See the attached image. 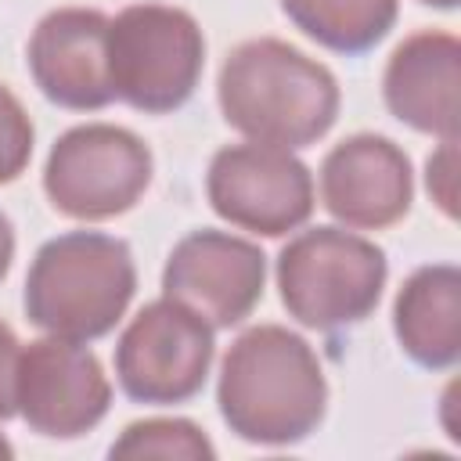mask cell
Segmentation results:
<instances>
[{
    "label": "cell",
    "mask_w": 461,
    "mask_h": 461,
    "mask_svg": "<svg viewBox=\"0 0 461 461\" xmlns=\"http://www.w3.org/2000/svg\"><path fill=\"white\" fill-rule=\"evenodd\" d=\"M216 403L238 439L256 447H292L324 421V367L303 335L281 324H256L223 353Z\"/></svg>",
    "instance_id": "obj_1"
},
{
    "label": "cell",
    "mask_w": 461,
    "mask_h": 461,
    "mask_svg": "<svg viewBox=\"0 0 461 461\" xmlns=\"http://www.w3.org/2000/svg\"><path fill=\"white\" fill-rule=\"evenodd\" d=\"M216 101L230 130L274 148L317 144L339 115V83L328 65L277 36L238 43L216 79Z\"/></svg>",
    "instance_id": "obj_2"
},
{
    "label": "cell",
    "mask_w": 461,
    "mask_h": 461,
    "mask_svg": "<svg viewBox=\"0 0 461 461\" xmlns=\"http://www.w3.org/2000/svg\"><path fill=\"white\" fill-rule=\"evenodd\" d=\"M137 292L133 252L101 230H68L40 245L25 274V317L47 335L94 342L108 335Z\"/></svg>",
    "instance_id": "obj_3"
},
{
    "label": "cell",
    "mask_w": 461,
    "mask_h": 461,
    "mask_svg": "<svg viewBox=\"0 0 461 461\" xmlns=\"http://www.w3.org/2000/svg\"><path fill=\"white\" fill-rule=\"evenodd\" d=\"M277 295L292 321L313 331L360 324L382 299L385 252L346 227H306L277 252Z\"/></svg>",
    "instance_id": "obj_4"
},
{
    "label": "cell",
    "mask_w": 461,
    "mask_h": 461,
    "mask_svg": "<svg viewBox=\"0 0 461 461\" xmlns=\"http://www.w3.org/2000/svg\"><path fill=\"white\" fill-rule=\"evenodd\" d=\"M205 68V36L184 7L130 4L108 18L112 94L137 112L166 115L180 108Z\"/></svg>",
    "instance_id": "obj_5"
},
{
    "label": "cell",
    "mask_w": 461,
    "mask_h": 461,
    "mask_svg": "<svg viewBox=\"0 0 461 461\" xmlns=\"http://www.w3.org/2000/svg\"><path fill=\"white\" fill-rule=\"evenodd\" d=\"M151 184L148 144L112 122L65 130L43 166V191L68 220H112L130 212Z\"/></svg>",
    "instance_id": "obj_6"
},
{
    "label": "cell",
    "mask_w": 461,
    "mask_h": 461,
    "mask_svg": "<svg viewBox=\"0 0 461 461\" xmlns=\"http://www.w3.org/2000/svg\"><path fill=\"white\" fill-rule=\"evenodd\" d=\"M212 353V324L162 295L140 306L122 328L115 342V378L137 403H184L202 393Z\"/></svg>",
    "instance_id": "obj_7"
},
{
    "label": "cell",
    "mask_w": 461,
    "mask_h": 461,
    "mask_svg": "<svg viewBox=\"0 0 461 461\" xmlns=\"http://www.w3.org/2000/svg\"><path fill=\"white\" fill-rule=\"evenodd\" d=\"M205 194L220 220L238 230L281 238L313 212V176L303 158L274 144H227L212 155Z\"/></svg>",
    "instance_id": "obj_8"
},
{
    "label": "cell",
    "mask_w": 461,
    "mask_h": 461,
    "mask_svg": "<svg viewBox=\"0 0 461 461\" xmlns=\"http://www.w3.org/2000/svg\"><path fill=\"white\" fill-rule=\"evenodd\" d=\"M112 403V385L86 342L43 335L18 353L14 407L22 421L50 439L90 432Z\"/></svg>",
    "instance_id": "obj_9"
},
{
    "label": "cell",
    "mask_w": 461,
    "mask_h": 461,
    "mask_svg": "<svg viewBox=\"0 0 461 461\" xmlns=\"http://www.w3.org/2000/svg\"><path fill=\"white\" fill-rule=\"evenodd\" d=\"M263 249L227 230L202 227L184 234L162 267V295L194 310L212 331L241 324L263 299Z\"/></svg>",
    "instance_id": "obj_10"
},
{
    "label": "cell",
    "mask_w": 461,
    "mask_h": 461,
    "mask_svg": "<svg viewBox=\"0 0 461 461\" xmlns=\"http://www.w3.org/2000/svg\"><path fill=\"white\" fill-rule=\"evenodd\" d=\"M414 173L407 151L378 133L339 140L321 162V202L349 230H382L407 216Z\"/></svg>",
    "instance_id": "obj_11"
},
{
    "label": "cell",
    "mask_w": 461,
    "mask_h": 461,
    "mask_svg": "<svg viewBox=\"0 0 461 461\" xmlns=\"http://www.w3.org/2000/svg\"><path fill=\"white\" fill-rule=\"evenodd\" d=\"M25 61L40 94L68 112H97L115 101L108 79V14L58 7L29 36Z\"/></svg>",
    "instance_id": "obj_12"
},
{
    "label": "cell",
    "mask_w": 461,
    "mask_h": 461,
    "mask_svg": "<svg viewBox=\"0 0 461 461\" xmlns=\"http://www.w3.org/2000/svg\"><path fill=\"white\" fill-rule=\"evenodd\" d=\"M457 90H461V43L454 32H411L385 61L382 97L385 108L418 133L439 140L457 137Z\"/></svg>",
    "instance_id": "obj_13"
},
{
    "label": "cell",
    "mask_w": 461,
    "mask_h": 461,
    "mask_svg": "<svg viewBox=\"0 0 461 461\" xmlns=\"http://www.w3.org/2000/svg\"><path fill=\"white\" fill-rule=\"evenodd\" d=\"M393 331L414 364L450 371L461 357V270L454 263L418 267L396 292Z\"/></svg>",
    "instance_id": "obj_14"
},
{
    "label": "cell",
    "mask_w": 461,
    "mask_h": 461,
    "mask_svg": "<svg viewBox=\"0 0 461 461\" xmlns=\"http://www.w3.org/2000/svg\"><path fill=\"white\" fill-rule=\"evenodd\" d=\"M288 22L335 54H364L396 25L400 0H281Z\"/></svg>",
    "instance_id": "obj_15"
},
{
    "label": "cell",
    "mask_w": 461,
    "mask_h": 461,
    "mask_svg": "<svg viewBox=\"0 0 461 461\" xmlns=\"http://www.w3.org/2000/svg\"><path fill=\"white\" fill-rule=\"evenodd\" d=\"M108 457H158V461H212L216 447L187 418H144L122 429Z\"/></svg>",
    "instance_id": "obj_16"
},
{
    "label": "cell",
    "mask_w": 461,
    "mask_h": 461,
    "mask_svg": "<svg viewBox=\"0 0 461 461\" xmlns=\"http://www.w3.org/2000/svg\"><path fill=\"white\" fill-rule=\"evenodd\" d=\"M32 119L22 108V101L11 94V86L0 83V184H11L25 173L32 158Z\"/></svg>",
    "instance_id": "obj_17"
},
{
    "label": "cell",
    "mask_w": 461,
    "mask_h": 461,
    "mask_svg": "<svg viewBox=\"0 0 461 461\" xmlns=\"http://www.w3.org/2000/svg\"><path fill=\"white\" fill-rule=\"evenodd\" d=\"M425 187L443 216H457V137L439 140V148L425 162Z\"/></svg>",
    "instance_id": "obj_18"
},
{
    "label": "cell",
    "mask_w": 461,
    "mask_h": 461,
    "mask_svg": "<svg viewBox=\"0 0 461 461\" xmlns=\"http://www.w3.org/2000/svg\"><path fill=\"white\" fill-rule=\"evenodd\" d=\"M18 353H22L18 335L11 331V324H4V321H0V421H7V418H14V414H18V407H14Z\"/></svg>",
    "instance_id": "obj_19"
},
{
    "label": "cell",
    "mask_w": 461,
    "mask_h": 461,
    "mask_svg": "<svg viewBox=\"0 0 461 461\" xmlns=\"http://www.w3.org/2000/svg\"><path fill=\"white\" fill-rule=\"evenodd\" d=\"M11 259H14V227H11V220L0 212V281H4L7 270H11Z\"/></svg>",
    "instance_id": "obj_20"
},
{
    "label": "cell",
    "mask_w": 461,
    "mask_h": 461,
    "mask_svg": "<svg viewBox=\"0 0 461 461\" xmlns=\"http://www.w3.org/2000/svg\"><path fill=\"white\" fill-rule=\"evenodd\" d=\"M421 4H429V7H439V11H454L461 0H421Z\"/></svg>",
    "instance_id": "obj_21"
},
{
    "label": "cell",
    "mask_w": 461,
    "mask_h": 461,
    "mask_svg": "<svg viewBox=\"0 0 461 461\" xmlns=\"http://www.w3.org/2000/svg\"><path fill=\"white\" fill-rule=\"evenodd\" d=\"M11 457H14V447H11V443L0 436V461H11Z\"/></svg>",
    "instance_id": "obj_22"
}]
</instances>
